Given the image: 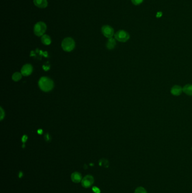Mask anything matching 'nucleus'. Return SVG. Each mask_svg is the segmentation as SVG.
Masks as SVG:
<instances>
[{
    "instance_id": "obj_15",
    "label": "nucleus",
    "mask_w": 192,
    "mask_h": 193,
    "mask_svg": "<svg viewBox=\"0 0 192 193\" xmlns=\"http://www.w3.org/2000/svg\"><path fill=\"white\" fill-rule=\"evenodd\" d=\"M134 193H148L146 189L142 187H137L135 190Z\"/></svg>"
},
{
    "instance_id": "obj_20",
    "label": "nucleus",
    "mask_w": 192,
    "mask_h": 193,
    "mask_svg": "<svg viewBox=\"0 0 192 193\" xmlns=\"http://www.w3.org/2000/svg\"></svg>"
},
{
    "instance_id": "obj_7",
    "label": "nucleus",
    "mask_w": 192,
    "mask_h": 193,
    "mask_svg": "<svg viewBox=\"0 0 192 193\" xmlns=\"http://www.w3.org/2000/svg\"><path fill=\"white\" fill-rule=\"evenodd\" d=\"M33 71V67L31 64H25L21 70V74L24 76H28L31 74Z\"/></svg>"
},
{
    "instance_id": "obj_16",
    "label": "nucleus",
    "mask_w": 192,
    "mask_h": 193,
    "mask_svg": "<svg viewBox=\"0 0 192 193\" xmlns=\"http://www.w3.org/2000/svg\"><path fill=\"white\" fill-rule=\"evenodd\" d=\"M99 165L100 166L104 167H108L109 166V163L108 161L106 159H101L99 161Z\"/></svg>"
},
{
    "instance_id": "obj_13",
    "label": "nucleus",
    "mask_w": 192,
    "mask_h": 193,
    "mask_svg": "<svg viewBox=\"0 0 192 193\" xmlns=\"http://www.w3.org/2000/svg\"><path fill=\"white\" fill-rule=\"evenodd\" d=\"M41 41L44 45H49L51 43V39L49 36L44 35L41 37Z\"/></svg>"
},
{
    "instance_id": "obj_9",
    "label": "nucleus",
    "mask_w": 192,
    "mask_h": 193,
    "mask_svg": "<svg viewBox=\"0 0 192 193\" xmlns=\"http://www.w3.org/2000/svg\"><path fill=\"white\" fill-rule=\"evenodd\" d=\"M182 92V88L179 85H174L171 89V94L175 96H179Z\"/></svg>"
},
{
    "instance_id": "obj_17",
    "label": "nucleus",
    "mask_w": 192,
    "mask_h": 193,
    "mask_svg": "<svg viewBox=\"0 0 192 193\" xmlns=\"http://www.w3.org/2000/svg\"><path fill=\"white\" fill-rule=\"evenodd\" d=\"M144 0H131L132 3L134 5H139L143 3Z\"/></svg>"
},
{
    "instance_id": "obj_6",
    "label": "nucleus",
    "mask_w": 192,
    "mask_h": 193,
    "mask_svg": "<svg viewBox=\"0 0 192 193\" xmlns=\"http://www.w3.org/2000/svg\"><path fill=\"white\" fill-rule=\"evenodd\" d=\"M94 183V178L90 175H87L83 178L81 181L82 187L85 188L90 187Z\"/></svg>"
},
{
    "instance_id": "obj_18",
    "label": "nucleus",
    "mask_w": 192,
    "mask_h": 193,
    "mask_svg": "<svg viewBox=\"0 0 192 193\" xmlns=\"http://www.w3.org/2000/svg\"><path fill=\"white\" fill-rule=\"evenodd\" d=\"M93 190L95 193H100V191L99 188H98L97 187H94L93 188Z\"/></svg>"
},
{
    "instance_id": "obj_10",
    "label": "nucleus",
    "mask_w": 192,
    "mask_h": 193,
    "mask_svg": "<svg viewBox=\"0 0 192 193\" xmlns=\"http://www.w3.org/2000/svg\"><path fill=\"white\" fill-rule=\"evenodd\" d=\"M81 174L78 172H74L71 175V179L74 182L78 183L81 181Z\"/></svg>"
},
{
    "instance_id": "obj_3",
    "label": "nucleus",
    "mask_w": 192,
    "mask_h": 193,
    "mask_svg": "<svg viewBox=\"0 0 192 193\" xmlns=\"http://www.w3.org/2000/svg\"><path fill=\"white\" fill-rule=\"evenodd\" d=\"M47 29V26L45 23L43 22H39L34 26V33L37 36H42L45 35V32Z\"/></svg>"
},
{
    "instance_id": "obj_8",
    "label": "nucleus",
    "mask_w": 192,
    "mask_h": 193,
    "mask_svg": "<svg viewBox=\"0 0 192 193\" xmlns=\"http://www.w3.org/2000/svg\"><path fill=\"white\" fill-rule=\"evenodd\" d=\"M33 2L35 6L40 9L46 8L48 5L47 0H33Z\"/></svg>"
},
{
    "instance_id": "obj_14",
    "label": "nucleus",
    "mask_w": 192,
    "mask_h": 193,
    "mask_svg": "<svg viewBox=\"0 0 192 193\" xmlns=\"http://www.w3.org/2000/svg\"><path fill=\"white\" fill-rule=\"evenodd\" d=\"M22 74L19 72H15L13 74L12 79L13 80L15 81H18L22 79Z\"/></svg>"
},
{
    "instance_id": "obj_12",
    "label": "nucleus",
    "mask_w": 192,
    "mask_h": 193,
    "mask_svg": "<svg viewBox=\"0 0 192 193\" xmlns=\"http://www.w3.org/2000/svg\"><path fill=\"white\" fill-rule=\"evenodd\" d=\"M183 92L188 96H192V84H187L182 88Z\"/></svg>"
},
{
    "instance_id": "obj_1",
    "label": "nucleus",
    "mask_w": 192,
    "mask_h": 193,
    "mask_svg": "<svg viewBox=\"0 0 192 193\" xmlns=\"http://www.w3.org/2000/svg\"><path fill=\"white\" fill-rule=\"evenodd\" d=\"M39 86L41 90L48 92L52 90L54 84L53 81L48 77H42L39 81Z\"/></svg>"
},
{
    "instance_id": "obj_2",
    "label": "nucleus",
    "mask_w": 192,
    "mask_h": 193,
    "mask_svg": "<svg viewBox=\"0 0 192 193\" xmlns=\"http://www.w3.org/2000/svg\"><path fill=\"white\" fill-rule=\"evenodd\" d=\"M61 47L65 52H70L75 48V42L71 37H67L61 42Z\"/></svg>"
},
{
    "instance_id": "obj_11",
    "label": "nucleus",
    "mask_w": 192,
    "mask_h": 193,
    "mask_svg": "<svg viewBox=\"0 0 192 193\" xmlns=\"http://www.w3.org/2000/svg\"><path fill=\"white\" fill-rule=\"evenodd\" d=\"M115 45H116V42H115V39H113V38H110L108 39V41L106 42V48L107 49H108L109 50H111L115 48Z\"/></svg>"
},
{
    "instance_id": "obj_19",
    "label": "nucleus",
    "mask_w": 192,
    "mask_h": 193,
    "mask_svg": "<svg viewBox=\"0 0 192 193\" xmlns=\"http://www.w3.org/2000/svg\"><path fill=\"white\" fill-rule=\"evenodd\" d=\"M1 120H2L3 117L5 116V112L3 111V109L2 108H1Z\"/></svg>"
},
{
    "instance_id": "obj_4",
    "label": "nucleus",
    "mask_w": 192,
    "mask_h": 193,
    "mask_svg": "<svg viewBox=\"0 0 192 193\" xmlns=\"http://www.w3.org/2000/svg\"><path fill=\"white\" fill-rule=\"evenodd\" d=\"M115 37L118 41L125 42L127 41L130 39V35L126 31L119 30L115 34Z\"/></svg>"
},
{
    "instance_id": "obj_5",
    "label": "nucleus",
    "mask_w": 192,
    "mask_h": 193,
    "mask_svg": "<svg viewBox=\"0 0 192 193\" xmlns=\"http://www.w3.org/2000/svg\"><path fill=\"white\" fill-rule=\"evenodd\" d=\"M102 32L103 35L106 38H112V37L115 34L114 29L112 28L111 26L108 25L103 26L102 28Z\"/></svg>"
}]
</instances>
